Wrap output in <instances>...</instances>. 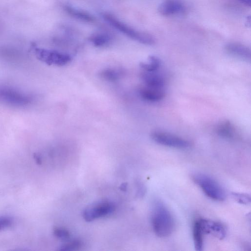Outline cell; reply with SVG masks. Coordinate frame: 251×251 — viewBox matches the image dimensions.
<instances>
[{"label":"cell","mask_w":251,"mask_h":251,"mask_svg":"<svg viewBox=\"0 0 251 251\" xmlns=\"http://www.w3.org/2000/svg\"><path fill=\"white\" fill-rule=\"evenodd\" d=\"M151 225L156 235L160 237H167L174 231V218L168 208L161 202H156L154 206Z\"/></svg>","instance_id":"obj_1"},{"label":"cell","mask_w":251,"mask_h":251,"mask_svg":"<svg viewBox=\"0 0 251 251\" xmlns=\"http://www.w3.org/2000/svg\"><path fill=\"white\" fill-rule=\"evenodd\" d=\"M102 16L109 25L130 38L145 45L154 44L155 39L150 34L133 29L111 14L104 13Z\"/></svg>","instance_id":"obj_2"},{"label":"cell","mask_w":251,"mask_h":251,"mask_svg":"<svg viewBox=\"0 0 251 251\" xmlns=\"http://www.w3.org/2000/svg\"><path fill=\"white\" fill-rule=\"evenodd\" d=\"M194 181L209 198L215 201H222L226 197L223 188L212 177L203 174H196L193 176Z\"/></svg>","instance_id":"obj_3"},{"label":"cell","mask_w":251,"mask_h":251,"mask_svg":"<svg viewBox=\"0 0 251 251\" xmlns=\"http://www.w3.org/2000/svg\"><path fill=\"white\" fill-rule=\"evenodd\" d=\"M33 50L38 59L49 65L62 66L72 60V57L67 53L37 47Z\"/></svg>","instance_id":"obj_4"},{"label":"cell","mask_w":251,"mask_h":251,"mask_svg":"<svg viewBox=\"0 0 251 251\" xmlns=\"http://www.w3.org/2000/svg\"><path fill=\"white\" fill-rule=\"evenodd\" d=\"M151 139L156 143L171 148L179 149L188 148L190 142L181 137L161 131H154L151 133Z\"/></svg>","instance_id":"obj_5"},{"label":"cell","mask_w":251,"mask_h":251,"mask_svg":"<svg viewBox=\"0 0 251 251\" xmlns=\"http://www.w3.org/2000/svg\"><path fill=\"white\" fill-rule=\"evenodd\" d=\"M115 208L114 204L107 201H101L92 204L83 212V217L87 222L104 217L112 213Z\"/></svg>","instance_id":"obj_6"},{"label":"cell","mask_w":251,"mask_h":251,"mask_svg":"<svg viewBox=\"0 0 251 251\" xmlns=\"http://www.w3.org/2000/svg\"><path fill=\"white\" fill-rule=\"evenodd\" d=\"M0 101L14 105H24L30 102L28 97L14 90L0 87Z\"/></svg>","instance_id":"obj_7"},{"label":"cell","mask_w":251,"mask_h":251,"mask_svg":"<svg viewBox=\"0 0 251 251\" xmlns=\"http://www.w3.org/2000/svg\"><path fill=\"white\" fill-rule=\"evenodd\" d=\"M158 10L163 16H172L183 14L186 7L181 0H164L159 4Z\"/></svg>","instance_id":"obj_8"},{"label":"cell","mask_w":251,"mask_h":251,"mask_svg":"<svg viewBox=\"0 0 251 251\" xmlns=\"http://www.w3.org/2000/svg\"><path fill=\"white\" fill-rule=\"evenodd\" d=\"M199 220L204 234H211L221 240L226 236V228L220 223L204 219Z\"/></svg>","instance_id":"obj_9"},{"label":"cell","mask_w":251,"mask_h":251,"mask_svg":"<svg viewBox=\"0 0 251 251\" xmlns=\"http://www.w3.org/2000/svg\"><path fill=\"white\" fill-rule=\"evenodd\" d=\"M225 50L228 53L232 55L247 61L251 60V50L244 45L235 42L229 43L226 45Z\"/></svg>","instance_id":"obj_10"},{"label":"cell","mask_w":251,"mask_h":251,"mask_svg":"<svg viewBox=\"0 0 251 251\" xmlns=\"http://www.w3.org/2000/svg\"><path fill=\"white\" fill-rule=\"evenodd\" d=\"M139 94L143 100L150 102L159 101L165 96L163 88H152L146 86L139 89Z\"/></svg>","instance_id":"obj_11"},{"label":"cell","mask_w":251,"mask_h":251,"mask_svg":"<svg viewBox=\"0 0 251 251\" xmlns=\"http://www.w3.org/2000/svg\"><path fill=\"white\" fill-rule=\"evenodd\" d=\"M141 78L148 87L163 88L165 85L164 77L156 72L144 71L141 74Z\"/></svg>","instance_id":"obj_12"},{"label":"cell","mask_w":251,"mask_h":251,"mask_svg":"<svg viewBox=\"0 0 251 251\" xmlns=\"http://www.w3.org/2000/svg\"><path fill=\"white\" fill-rule=\"evenodd\" d=\"M216 132L220 136L226 138H233L236 134L234 126L228 120L220 122L216 126Z\"/></svg>","instance_id":"obj_13"},{"label":"cell","mask_w":251,"mask_h":251,"mask_svg":"<svg viewBox=\"0 0 251 251\" xmlns=\"http://www.w3.org/2000/svg\"><path fill=\"white\" fill-rule=\"evenodd\" d=\"M63 9L69 15L76 19L88 23H93L95 21V18L89 13L76 9L69 5H63Z\"/></svg>","instance_id":"obj_14"},{"label":"cell","mask_w":251,"mask_h":251,"mask_svg":"<svg viewBox=\"0 0 251 251\" xmlns=\"http://www.w3.org/2000/svg\"><path fill=\"white\" fill-rule=\"evenodd\" d=\"M204 234L200 223L199 219L194 224L193 228V236L195 249L201 251L203 247V235Z\"/></svg>","instance_id":"obj_15"},{"label":"cell","mask_w":251,"mask_h":251,"mask_svg":"<svg viewBox=\"0 0 251 251\" xmlns=\"http://www.w3.org/2000/svg\"><path fill=\"white\" fill-rule=\"evenodd\" d=\"M99 75L101 78L105 80L115 81L121 77L122 72L116 69L107 68L101 71Z\"/></svg>","instance_id":"obj_16"},{"label":"cell","mask_w":251,"mask_h":251,"mask_svg":"<svg viewBox=\"0 0 251 251\" xmlns=\"http://www.w3.org/2000/svg\"><path fill=\"white\" fill-rule=\"evenodd\" d=\"M89 40L95 47H101L109 43L111 37L107 33H98L92 35Z\"/></svg>","instance_id":"obj_17"},{"label":"cell","mask_w":251,"mask_h":251,"mask_svg":"<svg viewBox=\"0 0 251 251\" xmlns=\"http://www.w3.org/2000/svg\"><path fill=\"white\" fill-rule=\"evenodd\" d=\"M160 60L156 56L151 55L148 62H141L140 66L146 72H156L160 67Z\"/></svg>","instance_id":"obj_18"},{"label":"cell","mask_w":251,"mask_h":251,"mask_svg":"<svg viewBox=\"0 0 251 251\" xmlns=\"http://www.w3.org/2000/svg\"><path fill=\"white\" fill-rule=\"evenodd\" d=\"M82 243L79 240H74L71 241L59 247V250L61 251H73L77 250L80 248Z\"/></svg>","instance_id":"obj_19"},{"label":"cell","mask_w":251,"mask_h":251,"mask_svg":"<svg viewBox=\"0 0 251 251\" xmlns=\"http://www.w3.org/2000/svg\"><path fill=\"white\" fill-rule=\"evenodd\" d=\"M53 233L57 238L60 239H67L70 236L69 231L63 227H55L53 229Z\"/></svg>","instance_id":"obj_20"},{"label":"cell","mask_w":251,"mask_h":251,"mask_svg":"<svg viewBox=\"0 0 251 251\" xmlns=\"http://www.w3.org/2000/svg\"><path fill=\"white\" fill-rule=\"evenodd\" d=\"M233 196L235 199L242 204H248L250 202V196L246 194L233 193Z\"/></svg>","instance_id":"obj_21"},{"label":"cell","mask_w":251,"mask_h":251,"mask_svg":"<svg viewBox=\"0 0 251 251\" xmlns=\"http://www.w3.org/2000/svg\"><path fill=\"white\" fill-rule=\"evenodd\" d=\"M13 223L12 219L8 216H0V230L10 226Z\"/></svg>","instance_id":"obj_22"},{"label":"cell","mask_w":251,"mask_h":251,"mask_svg":"<svg viewBox=\"0 0 251 251\" xmlns=\"http://www.w3.org/2000/svg\"><path fill=\"white\" fill-rule=\"evenodd\" d=\"M241 3L247 7H250L251 5V0H238Z\"/></svg>","instance_id":"obj_23"}]
</instances>
